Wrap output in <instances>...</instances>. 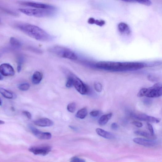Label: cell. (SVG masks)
<instances>
[{"label":"cell","instance_id":"obj_1","mask_svg":"<svg viewBox=\"0 0 162 162\" xmlns=\"http://www.w3.org/2000/svg\"><path fill=\"white\" fill-rule=\"evenodd\" d=\"M96 67L103 70L114 72L131 71L144 68L145 65L139 62H116L108 61L97 63Z\"/></svg>","mask_w":162,"mask_h":162},{"label":"cell","instance_id":"obj_2","mask_svg":"<svg viewBox=\"0 0 162 162\" xmlns=\"http://www.w3.org/2000/svg\"><path fill=\"white\" fill-rule=\"evenodd\" d=\"M22 32L37 40L44 42L52 41L54 37L41 28L30 24H23L18 26Z\"/></svg>","mask_w":162,"mask_h":162},{"label":"cell","instance_id":"obj_3","mask_svg":"<svg viewBox=\"0 0 162 162\" xmlns=\"http://www.w3.org/2000/svg\"><path fill=\"white\" fill-rule=\"evenodd\" d=\"M49 51L59 57L72 60L78 59L77 55L73 51L63 46L56 45L50 48Z\"/></svg>","mask_w":162,"mask_h":162},{"label":"cell","instance_id":"obj_4","mask_svg":"<svg viewBox=\"0 0 162 162\" xmlns=\"http://www.w3.org/2000/svg\"><path fill=\"white\" fill-rule=\"evenodd\" d=\"M162 95V84L160 83H157L152 87L142 89L138 92L137 96L139 97L145 96L148 98H158Z\"/></svg>","mask_w":162,"mask_h":162},{"label":"cell","instance_id":"obj_5","mask_svg":"<svg viewBox=\"0 0 162 162\" xmlns=\"http://www.w3.org/2000/svg\"><path fill=\"white\" fill-rule=\"evenodd\" d=\"M19 10L28 16L38 18L50 17L54 15L55 10L31 8H21Z\"/></svg>","mask_w":162,"mask_h":162},{"label":"cell","instance_id":"obj_6","mask_svg":"<svg viewBox=\"0 0 162 162\" xmlns=\"http://www.w3.org/2000/svg\"><path fill=\"white\" fill-rule=\"evenodd\" d=\"M73 85L76 89L82 95H86L88 93L89 89L88 86L78 77L72 75Z\"/></svg>","mask_w":162,"mask_h":162},{"label":"cell","instance_id":"obj_7","mask_svg":"<svg viewBox=\"0 0 162 162\" xmlns=\"http://www.w3.org/2000/svg\"><path fill=\"white\" fill-rule=\"evenodd\" d=\"M29 150L34 155L45 156L51 151V147L48 145L32 146L30 147Z\"/></svg>","mask_w":162,"mask_h":162},{"label":"cell","instance_id":"obj_8","mask_svg":"<svg viewBox=\"0 0 162 162\" xmlns=\"http://www.w3.org/2000/svg\"><path fill=\"white\" fill-rule=\"evenodd\" d=\"M25 6L35 8V9L55 10L56 8L54 6L47 4L32 2L23 3Z\"/></svg>","mask_w":162,"mask_h":162},{"label":"cell","instance_id":"obj_9","mask_svg":"<svg viewBox=\"0 0 162 162\" xmlns=\"http://www.w3.org/2000/svg\"><path fill=\"white\" fill-rule=\"evenodd\" d=\"M29 128L34 135L39 139L41 140H49L52 137L51 134L49 132H44L40 131L35 127L30 126Z\"/></svg>","mask_w":162,"mask_h":162},{"label":"cell","instance_id":"obj_10","mask_svg":"<svg viewBox=\"0 0 162 162\" xmlns=\"http://www.w3.org/2000/svg\"><path fill=\"white\" fill-rule=\"evenodd\" d=\"M15 71L12 66L8 63L0 65V73L6 76H12L15 74Z\"/></svg>","mask_w":162,"mask_h":162},{"label":"cell","instance_id":"obj_11","mask_svg":"<svg viewBox=\"0 0 162 162\" xmlns=\"http://www.w3.org/2000/svg\"><path fill=\"white\" fill-rule=\"evenodd\" d=\"M134 116L136 119L141 121L158 123L160 121V119L150 116L144 113L135 114L134 115Z\"/></svg>","mask_w":162,"mask_h":162},{"label":"cell","instance_id":"obj_12","mask_svg":"<svg viewBox=\"0 0 162 162\" xmlns=\"http://www.w3.org/2000/svg\"><path fill=\"white\" fill-rule=\"evenodd\" d=\"M133 142L136 144L147 147L155 146L157 144L156 141L142 138H135L133 139Z\"/></svg>","mask_w":162,"mask_h":162},{"label":"cell","instance_id":"obj_13","mask_svg":"<svg viewBox=\"0 0 162 162\" xmlns=\"http://www.w3.org/2000/svg\"><path fill=\"white\" fill-rule=\"evenodd\" d=\"M34 124L42 127H50L53 125L52 121L47 118H42L34 122Z\"/></svg>","mask_w":162,"mask_h":162},{"label":"cell","instance_id":"obj_14","mask_svg":"<svg viewBox=\"0 0 162 162\" xmlns=\"http://www.w3.org/2000/svg\"><path fill=\"white\" fill-rule=\"evenodd\" d=\"M96 131L97 134L100 136L108 140L113 139L114 136L111 133L106 131L100 128H97Z\"/></svg>","mask_w":162,"mask_h":162},{"label":"cell","instance_id":"obj_15","mask_svg":"<svg viewBox=\"0 0 162 162\" xmlns=\"http://www.w3.org/2000/svg\"><path fill=\"white\" fill-rule=\"evenodd\" d=\"M43 77L42 74L39 71H36L33 74L31 79L33 84L37 85L41 82Z\"/></svg>","mask_w":162,"mask_h":162},{"label":"cell","instance_id":"obj_16","mask_svg":"<svg viewBox=\"0 0 162 162\" xmlns=\"http://www.w3.org/2000/svg\"><path fill=\"white\" fill-rule=\"evenodd\" d=\"M112 115V113H111L102 115L99 120V124L100 126H103L106 124L111 118Z\"/></svg>","mask_w":162,"mask_h":162},{"label":"cell","instance_id":"obj_17","mask_svg":"<svg viewBox=\"0 0 162 162\" xmlns=\"http://www.w3.org/2000/svg\"><path fill=\"white\" fill-rule=\"evenodd\" d=\"M118 29L120 32L129 34L131 30L128 26L124 22H121L118 26Z\"/></svg>","mask_w":162,"mask_h":162},{"label":"cell","instance_id":"obj_18","mask_svg":"<svg viewBox=\"0 0 162 162\" xmlns=\"http://www.w3.org/2000/svg\"><path fill=\"white\" fill-rule=\"evenodd\" d=\"M0 93L5 98L9 99H13L15 96L12 92L2 87H0Z\"/></svg>","mask_w":162,"mask_h":162},{"label":"cell","instance_id":"obj_19","mask_svg":"<svg viewBox=\"0 0 162 162\" xmlns=\"http://www.w3.org/2000/svg\"><path fill=\"white\" fill-rule=\"evenodd\" d=\"M134 133L136 135L144 136L148 139L149 140H155L156 139V137L155 136H152L151 134L145 132L136 131H135Z\"/></svg>","mask_w":162,"mask_h":162},{"label":"cell","instance_id":"obj_20","mask_svg":"<svg viewBox=\"0 0 162 162\" xmlns=\"http://www.w3.org/2000/svg\"><path fill=\"white\" fill-rule=\"evenodd\" d=\"M88 114L87 109L86 108H84L79 110L77 113L76 117L79 119H85Z\"/></svg>","mask_w":162,"mask_h":162},{"label":"cell","instance_id":"obj_21","mask_svg":"<svg viewBox=\"0 0 162 162\" xmlns=\"http://www.w3.org/2000/svg\"><path fill=\"white\" fill-rule=\"evenodd\" d=\"M10 41V44L14 47L19 48L21 46V43L20 42L14 38H11Z\"/></svg>","mask_w":162,"mask_h":162},{"label":"cell","instance_id":"obj_22","mask_svg":"<svg viewBox=\"0 0 162 162\" xmlns=\"http://www.w3.org/2000/svg\"><path fill=\"white\" fill-rule=\"evenodd\" d=\"M76 103L75 102H73L68 104L67 109L68 111L69 112L73 113L76 110Z\"/></svg>","mask_w":162,"mask_h":162},{"label":"cell","instance_id":"obj_23","mask_svg":"<svg viewBox=\"0 0 162 162\" xmlns=\"http://www.w3.org/2000/svg\"><path fill=\"white\" fill-rule=\"evenodd\" d=\"M30 87L29 84L25 83L20 84L18 86V89L21 91H25L29 90Z\"/></svg>","mask_w":162,"mask_h":162},{"label":"cell","instance_id":"obj_24","mask_svg":"<svg viewBox=\"0 0 162 162\" xmlns=\"http://www.w3.org/2000/svg\"><path fill=\"white\" fill-rule=\"evenodd\" d=\"M73 78L72 75L69 76L67 80V83H66V87L67 88H70L73 86Z\"/></svg>","mask_w":162,"mask_h":162},{"label":"cell","instance_id":"obj_25","mask_svg":"<svg viewBox=\"0 0 162 162\" xmlns=\"http://www.w3.org/2000/svg\"><path fill=\"white\" fill-rule=\"evenodd\" d=\"M94 88L95 90L98 92L101 91L102 89V84L99 82H95L94 84Z\"/></svg>","mask_w":162,"mask_h":162},{"label":"cell","instance_id":"obj_26","mask_svg":"<svg viewBox=\"0 0 162 162\" xmlns=\"http://www.w3.org/2000/svg\"><path fill=\"white\" fill-rule=\"evenodd\" d=\"M70 162H86V161L84 159L75 157L72 158Z\"/></svg>","mask_w":162,"mask_h":162},{"label":"cell","instance_id":"obj_27","mask_svg":"<svg viewBox=\"0 0 162 162\" xmlns=\"http://www.w3.org/2000/svg\"><path fill=\"white\" fill-rule=\"evenodd\" d=\"M95 24L100 26H102L105 25V22L102 20H95Z\"/></svg>","mask_w":162,"mask_h":162},{"label":"cell","instance_id":"obj_28","mask_svg":"<svg viewBox=\"0 0 162 162\" xmlns=\"http://www.w3.org/2000/svg\"><path fill=\"white\" fill-rule=\"evenodd\" d=\"M139 3L146 6H149L151 5L152 2L149 1H137Z\"/></svg>","mask_w":162,"mask_h":162},{"label":"cell","instance_id":"obj_29","mask_svg":"<svg viewBox=\"0 0 162 162\" xmlns=\"http://www.w3.org/2000/svg\"><path fill=\"white\" fill-rule=\"evenodd\" d=\"M147 125L148 130L150 132V134L152 136H154V131L152 126L151 124L148 123H147Z\"/></svg>","mask_w":162,"mask_h":162},{"label":"cell","instance_id":"obj_30","mask_svg":"<svg viewBox=\"0 0 162 162\" xmlns=\"http://www.w3.org/2000/svg\"><path fill=\"white\" fill-rule=\"evenodd\" d=\"M99 113V111H94L91 112L90 115L92 117H96L98 116Z\"/></svg>","mask_w":162,"mask_h":162},{"label":"cell","instance_id":"obj_31","mask_svg":"<svg viewBox=\"0 0 162 162\" xmlns=\"http://www.w3.org/2000/svg\"><path fill=\"white\" fill-rule=\"evenodd\" d=\"M132 123L136 126L138 127V128H141L143 126V124L142 123L138 121H133L132 122Z\"/></svg>","mask_w":162,"mask_h":162},{"label":"cell","instance_id":"obj_32","mask_svg":"<svg viewBox=\"0 0 162 162\" xmlns=\"http://www.w3.org/2000/svg\"><path fill=\"white\" fill-rule=\"evenodd\" d=\"M22 112L28 119H31V115L30 112L27 111H24Z\"/></svg>","mask_w":162,"mask_h":162},{"label":"cell","instance_id":"obj_33","mask_svg":"<svg viewBox=\"0 0 162 162\" xmlns=\"http://www.w3.org/2000/svg\"><path fill=\"white\" fill-rule=\"evenodd\" d=\"M118 128L119 126L116 123H113L111 125V128L113 130H117L118 129Z\"/></svg>","mask_w":162,"mask_h":162},{"label":"cell","instance_id":"obj_34","mask_svg":"<svg viewBox=\"0 0 162 162\" xmlns=\"http://www.w3.org/2000/svg\"><path fill=\"white\" fill-rule=\"evenodd\" d=\"M148 79L152 82H155L157 80L156 77L152 75H149L148 76Z\"/></svg>","mask_w":162,"mask_h":162},{"label":"cell","instance_id":"obj_35","mask_svg":"<svg viewBox=\"0 0 162 162\" xmlns=\"http://www.w3.org/2000/svg\"><path fill=\"white\" fill-rule=\"evenodd\" d=\"M95 20L93 18H90L88 20V24H95Z\"/></svg>","mask_w":162,"mask_h":162},{"label":"cell","instance_id":"obj_36","mask_svg":"<svg viewBox=\"0 0 162 162\" xmlns=\"http://www.w3.org/2000/svg\"><path fill=\"white\" fill-rule=\"evenodd\" d=\"M22 69V66L21 65H18L17 67V71L18 73H20Z\"/></svg>","mask_w":162,"mask_h":162},{"label":"cell","instance_id":"obj_37","mask_svg":"<svg viewBox=\"0 0 162 162\" xmlns=\"http://www.w3.org/2000/svg\"><path fill=\"white\" fill-rule=\"evenodd\" d=\"M2 99L0 98V106H2Z\"/></svg>","mask_w":162,"mask_h":162},{"label":"cell","instance_id":"obj_38","mask_svg":"<svg viewBox=\"0 0 162 162\" xmlns=\"http://www.w3.org/2000/svg\"><path fill=\"white\" fill-rule=\"evenodd\" d=\"M5 123V122L1 120H0V124H2Z\"/></svg>","mask_w":162,"mask_h":162},{"label":"cell","instance_id":"obj_39","mask_svg":"<svg viewBox=\"0 0 162 162\" xmlns=\"http://www.w3.org/2000/svg\"><path fill=\"white\" fill-rule=\"evenodd\" d=\"M3 79V77L1 75H0V80H2Z\"/></svg>","mask_w":162,"mask_h":162},{"label":"cell","instance_id":"obj_40","mask_svg":"<svg viewBox=\"0 0 162 162\" xmlns=\"http://www.w3.org/2000/svg\"><path fill=\"white\" fill-rule=\"evenodd\" d=\"M0 22H1V19H0Z\"/></svg>","mask_w":162,"mask_h":162}]
</instances>
